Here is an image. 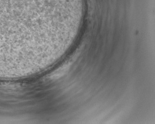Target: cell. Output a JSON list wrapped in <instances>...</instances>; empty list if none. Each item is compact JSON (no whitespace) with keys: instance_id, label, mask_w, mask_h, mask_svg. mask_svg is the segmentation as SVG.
Masks as SVG:
<instances>
[{"instance_id":"1","label":"cell","mask_w":155,"mask_h":124,"mask_svg":"<svg viewBox=\"0 0 155 124\" xmlns=\"http://www.w3.org/2000/svg\"><path fill=\"white\" fill-rule=\"evenodd\" d=\"M62 4V0H0V36L28 32L31 16L54 17Z\"/></svg>"}]
</instances>
